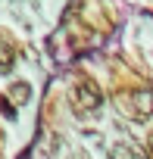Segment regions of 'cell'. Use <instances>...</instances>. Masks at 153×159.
<instances>
[{"mask_svg": "<svg viewBox=\"0 0 153 159\" xmlns=\"http://www.w3.org/2000/svg\"><path fill=\"white\" fill-rule=\"evenodd\" d=\"M109 159H137V153L128 143H113L109 147Z\"/></svg>", "mask_w": 153, "mask_h": 159, "instance_id": "5", "label": "cell"}, {"mask_svg": "<svg viewBox=\"0 0 153 159\" xmlns=\"http://www.w3.org/2000/svg\"><path fill=\"white\" fill-rule=\"evenodd\" d=\"M16 44L10 41V34H0V72H10L16 62Z\"/></svg>", "mask_w": 153, "mask_h": 159, "instance_id": "3", "label": "cell"}, {"mask_svg": "<svg viewBox=\"0 0 153 159\" xmlns=\"http://www.w3.org/2000/svg\"><path fill=\"white\" fill-rule=\"evenodd\" d=\"M28 94H31V88H28L25 81H16V84L10 88V100H13L16 106H22V103L28 100Z\"/></svg>", "mask_w": 153, "mask_h": 159, "instance_id": "4", "label": "cell"}, {"mask_svg": "<svg viewBox=\"0 0 153 159\" xmlns=\"http://www.w3.org/2000/svg\"><path fill=\"white\" fill-rule=\"evenodd\" d=\"M119 106L131 116V119H150L153 116V91L150 88H137V91H128L125 97H119Z\"/></svg>", "mask_w": 153, "mask_h": 159, "instance_id": "2", "label": "cell"}, {"mask_svg": "<svg viewBox=\"0 0 153 159\" xmlns=\"http://www.w3.org/2000/svg\"><path fill=\"white\" fill-rule=\"evenodd\" d=\"M69 159H88V153H85V150H75V153H72Z\"/></svg>", "mask_w": 153, "mask_h": 159, "instance_id": "6", "label": "cell"}, {"mask_svg": "<svg viewBox=\"0 0 153 159\" xmlns=\"http://www.w3.org/2000/svg\"><path fill=\"white\" fill-rule=\"evenodd\" d=\"M0 147H3V134H0Z\"/></svg>", "mask_w": 153, "mask_h": 159, "instance_id": "8", "label": "cell"}, {"mask_svg": "<svg viewBox=\"0 0 153 159\" xmlns=\"http://www.w3.org/2000/svg\"><path fill=\"white\" fill-rule=\"evenodd\" d=\"M69 103H72V112H75V116H91V112L100 109L103 94H100V88L91 81V78H78V81L72 84Z\"/></svg>", "mask_w": 153, "mask_h": 159, "instance_id": "1", "label": "cell"}, {"mask_svg": "<svg viewBox=\"0 0 153 159\" xmlns=\"http://www.w3.org/2000/svg\"><path fill=\"white\" fill-rule=\"evenodd\" d=\"M147 156L153 159V134H150V140H147Z\"/></svg>", "mask_w": 153, "mask_h": 159, "instance_id": "7", "label": "cell"}]
</instances>
